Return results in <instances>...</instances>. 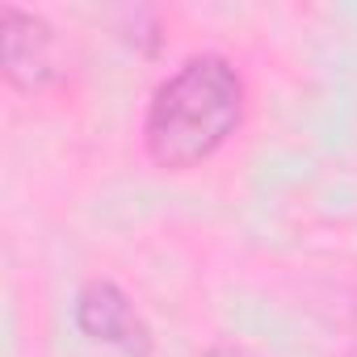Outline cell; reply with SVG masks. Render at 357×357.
<instances>
[{
  "instance_id": "6da1fadb",
  "label": "cell",
  "mask_w": 357,
  "mask_h": 357,
  "mask_svg": "<svg viewBox=\"0 0 357 357\" xmlns=\"http://www.w3.org/2000/svg\"><path fill=\"white\" fill-rule=\"evenodd\" d=\"M244 114L248 84L240 68L219 51L190 55L155 84L143 109V151L164 172H190L240 135Z\"/></svg>"
},
{
  "instance_id": "7a4b0ae2",
  "label": "cell",
  "mask_w": 357,
  "mask_h": 357,
  "mask_svg": "<svg viewBox=\"0 0 357 357\" xmlns=\"http://www.w3.org/2000/svg\"><path fill=\"white\" fill-rule=\"evenodd\" d=\"M0 47H5V80L22 97H43L63 84L59 34L43 13L5 5L0 9Z\"/></svg>"
},
{
  "instance_id": "3957f363",
  "label": "cell",
  "mask_w": 357,
  "mask_h": 357,
  "mask_svg": "<svg viewBox=\"0 0 357 357\" xmlns=\"http://www.w3.org/2000/svg\"><path fill=\"white\" fill-rule=\"evenodd\" d=\"M72 324L84 340L105 344L122 357H151V328L139 315L135 298L109 282V278H89L76 298H72Z\"/></svg>"
},
{
  "instance_id": "277c9868",
  "label": "cell",
  "mask_w": 357,
  "mask_h": 357,
  "mask_svg": "<svg viewBox=\"0 0 357 357\" xmlns=\"http://www.w3.org/2000/svg\"><path fill=\"white\" fill-rule=\"evenodd\" d=\"M202 357H261V353L248 349V344H236V340H215Z\"/></svg>"
},
{
  "instance_id": "5b68a950",
  "label": "cell",
  "mask_w": 357,
  "mask_h": 357,
  "mask_svg": "<svg viewBox=\"0 0 357 357\" xmlns=\"http://www.w3.org/2000/svg\"><path fill=\"white\" fill-rule=\"evenodd\" d=\"M344 357H357V349H353V353H344Z\"/></svg>"
}]
</instances>
